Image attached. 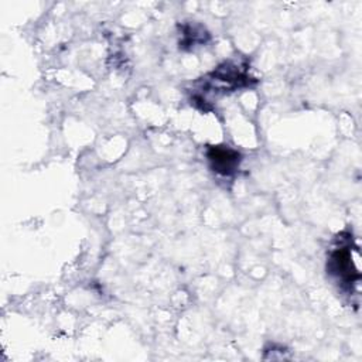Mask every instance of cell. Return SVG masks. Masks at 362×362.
<instances>
[{"mask_svg": "<svg viewBox=\"0 0 362 362\" xmlns=\"http://www.w3.org/2000/svg\"><path fill=\"white\" fill-rule=\"evenodd\" d=\"M206 156L214 171L222 175L232 174L240 163V154L226 146H212L208 148Z\"/></svg>", "mask_w": 362, "mask_h": 362, "instance_id": "obj_1", "label": "cell"}, {"mask_svg": "<svg viewBox=\"0 0 362 362\" xmlns=\"http://www.w3.org/2000/svg\"><path fill=\"white\" fill-rule=\"evenodd\" d=\"M329 270L348 284H351V281L359 277V273L352 264L349 246H341L332 252L329 257Z\"/></svg>", "mask_w": 362, "mask_h": 362, "instance_id": "obj_2", "label": "cell"}]
</instances>
